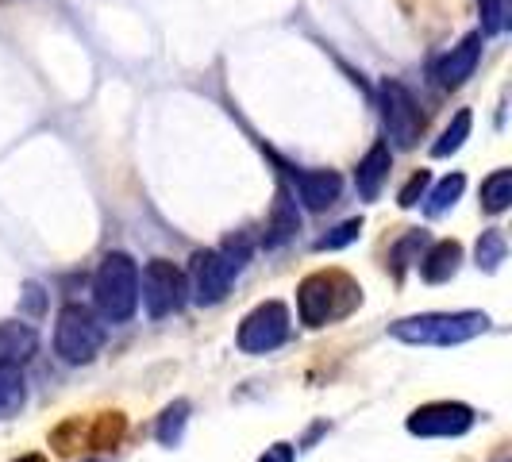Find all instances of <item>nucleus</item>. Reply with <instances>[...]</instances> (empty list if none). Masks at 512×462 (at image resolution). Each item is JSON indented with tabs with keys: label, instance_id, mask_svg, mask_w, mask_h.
<instances>
[{
	"label": "nucleus",
	"instance_id": "1",
	"mask_svg": "<svg viewBox=\"0 0 512 462\" xmlns=\"http://www.w3.org/2000/svg\"><path fill=\"white\" fill-rule=\"evenodd\" d=\"M489 332L486 312H420V316H405L397 324H389V335L409 343V347H459L478 335Z\"/></svg>",
	"mask_w": 512,
	"mask_h": 462
},
{
	"label": "nucleus",
	"instance_id": "2",
	"mask_svg": "<svg viewBox=\"0 0 512 462\" xmlns=\"http://www.w3.org/2000/svg\"><path fill=\"white\" fill-rule=\"evenodd\" d=\"M359 301L362 289L343 270H320L297 285V312L305 328H324L332 320H343L359 308Z\"/></svg>",
	"mask_w": 512,
	"mask_h": 462
},
{
	"label": "nucleus",
	"instance_id": "3",
	"mask_svg": "<svg viewBox=\"0 0 512 462\" xmlns=\"http://www.w3.org/2000/svg\"><path fill=\"white\" fill-rule=\"evenodd\" d=\"M93 301L104 324H128L139 308V266L124 251H108L93 274Z\"/></svg>",
	"mask_w": 512,
	"mask_h": 462
},
{
	"label": "nucleus",
	"instance_id": "4",
	"mask_svg": "<svg viewBox=\"0 0 512 462\" xmlns=\"http://www.w3.org/2000/svg\"><path fill=\"white\" fill-rule=\"evenodd\" d=\"M104 347V328L101 320L85 305H62L58 320H54V351L66 362H93L97 351Z\"/></svg>",
	"mask_w": 512,
	"mask_h": 462
},
{
	"label": "nucleus",
	"instance_id": "5",
	"mask_svg": "<svg viewBox=\"0 0 512 462\" xmlns=\"http://www.w3.org/2000/svg\"><path fill=\"white\" fill-rule=\"evenodd\" d=\"M139 297L147 305V316L151 320H166L185 308L189 301V285H185V274L170 258H151L139 274Z\"/></svg>",
	"mask_w": 512,
	"mask_h": 462
},
{
	"label": "nucleus",
	"instance_id": "6",
	"mask_svg": "<svg viewBox=\"0 0 512 462\" xmlns=\"http://www.w3.org/2000/svg\"><path fill=\"white\" fill-rule=\"evenodd\" d=\"M382 124H385V143L397 151H412L424 135V112L409 85L401 81H382Z\"/></svg>",
	"mask_w": 512,
	"mask_h": 462
},
{
	"label": "nucleus",
	"instance_id": "7",
	"mask_svg": "<svg viewBox=\"0 0 512 462\" xmlns=\"http://www.w3.org/2000/svg\"><path fill=\"white\" fill-rule=\"evenodd\" d=\"M289 339V308L282 301H266L251 308L239 324V351L243 355H270Z\"/></svg>",
	"mask_w": 512,
	"mask_h": 462
},
{
	"label": "nucleus",
	"instance_id": "8",
	"mask_svg": "<svg viewBox=\"0 0 512 462\" xmlns=\"http://www.w3.org/2000/svg\"><path fill=\"white\" fill-rule=\"evenodd\" d=\"M231 282H235V270H231V262L220 251H197V255L189 258L185 285H189V297L201 308L220 305L228 297Z\"/></svg>",
	"mask_w": 512,
	"mask_h": 462
},
{
	"label": "nucleus",
	"instance_id": "9",
	"mask_svg": "<svg viewBox=\"0 0 512 462\" xmlns=\"http://www.w3.org/2000/svg\"><path fill=\"white\" fill-rule=\"evenodd\" d=\"M474 409L462 401H432L409 416V432L420 439H455L474 428Z\"/></svg>",
	"mask_w": 512,
	"mask_h": 462
},
{
	"label": "nucleus",
	"instance_id": "10",
	"mask_svg": "<svg viewBox=\"0 0 512 462\" xmlns=\"http://www.w3.org/2000/svg\"><path fill=\"white\" fill-rule=\"evenodd\" d=\"M478 58H482V31H470L459 47H451V51L439 58L436 81L443 89H459V85H466L474 77Z\"/></svg>",
	"mask_w": 512,
	"mask_h": 462
},
{
	"label": "nucleus",
	"instance_id": "11",
	"mask_svg": "<svg viewBox=\"0 0 512 462\" xmlns=\"http://www.w3.org/2000/svg\"><path fill=\"white\" fill-rule=\"evenodd\" d=\"M293 189H297V197L308 212H324L339 201L343 178L335 170H293Z\"/></svg>",
	"mask_w": 512,
	"mask_h": 462
},
{
	"label": "nucleus",
	"instance_id": "12",
	"mask_svg": "<svg viewBox=\"0 0 512 462\" xmlns=\"http://www.w3.org/2000/svg\"><path fill=\"white\" fill-rule=\"evenodd\" d=\"M389 170H393V147L389 143H374L366 158L359 162V170H355V189H359L362 201H378L382 197V185L389 178Z\"/></svg>",
	"mask_w": 512,
	"mask_h": 462
},
{
	"label": "nucleus",
	"instance_id": "13",
	"mask_svg": "<svg viewBox=\"0 0 512 462\" xmlns=\"http://www.w3.org/2000/svg\"><path fill=\"white\" fill-rule=\"evenodd\" d=\"M459 266H462V247L455 239H439V243L428 247V255L420 258V274H424V282L432 285L451 282L459 274Z\"/></svg>",
	"mask_w": 512,
	"mask_h": 462
},
{
	"label": "nucleus",
	"instance_id": "14",
	"mask_svg": "<svg viewBox=\"0 0 512 462\" xmlns=\"http://www.w3.org/2000/svg\"><path fill=\"white\" fill-rule=\"evenodd\" d=\"M35 347H39V335H35L31 324H16V320L0 324V362L24 366V362L35 355Z\"/></svg>",
	"mask_w": 512,
	"mask_h": 462
},
{
	"label": "nucleus",
	"instance_id": "15",
	"mask_svg": "<svg viewBox=\"0 0 512 462\" xmlns=\"http://www.w3.org/2000/svg\"><path fill=\"white\" fill-rule=\"evenodd\" d=\"M27 405V378L16 362H0V420L16 416Z\"/></svg>",
	"mask_w": 512,
	"mask_h": 462
},
{
	"label": "nucleus",
	"instance_id": "16",
	"mask_svg": "<svg viewBox=\"0 0 512 462\" xmlns=\"http://www.w3.org/2000/svg\"><path fill=\"white\" fill-rule=\"evenodd\" d=\"M297 228H301L297 201L282 189V193H278V201H274V220H270V235H266V243H270V247H278V243H285Z\"/></svg>",
	"mask_w": 512,
	"mask_h": 462
},
{
	"label": "nucleus",
	"instance_id": "17",
	"mask_svg": "<svg viewBox=\"0 0 512 462\" xmlns=\"http://www.w3.org/2000/svg\"><path fill=\"white\" fill-rule=\"evenodd\" d=\"M470 131H474V116H470V108H459L455 112V120L443 128L436 143H432V158H447V154L462 151V143L470 139Z\"/></svg>",
	"mask_w": 512,
	"mask_h": 462
},
{
	"label": "nucleus",
	"instance_id": "18",
	"mask_svg": "<svg viewBox=\"0 0 512 462\" xmlns=\"http://www.w3.org/2000/svg\"><path fill=\"white\" fill-rule=\"evenodd\" d=\"M462 189H466V178H462V174H447L432 193H424V212H428L432 220L443 216V212H451V208L459 205Z\"/></svg>",
	"mask_w": 512,
	"mask_h": 462
},
{
	"label": "nucleus",
	"instance_id": "19",
	"mask_svg": "<svg viewBox=\"0 0 512 462\" xmlns=\"http://www.w3.org/2000/svg\"><path fill=\"white\" fill-rule=\"evenodd\" d=\"M185 424H189V401H174V405H166V412L158 416L154 436H158L162 447H178L181 436H185Z\"/></svg>",
	"mask_w": 512,
	"mask_h": 462
},
{
	"label": "nucleus",
	"instance_id": "20",
	"mask_svg": "<svg viewBox=\"0 0 512 462\" xmlns=\"http://www.w3.org/2000/svg\"><path fill=\"white\" fill-rule=\"evenodd\" d=\"M512 205V170H493L486 181H482V208L489 216L505 212Z\"/></svg>",
	"mask_w": 512,
	"mask_h": 462
},
{
	"label": "nucleus",
	"instance_id": "21",
	"mask_svg": "<svg viewBox=\"0 0 512 462\" xmlns=\"http://www.w3.org/2000/svg\"><path fill=\"white\" fill-rule=\"evenodd\" d=\"M474 258H478V266L493 274V270H501V262L509 258V243H505V235L497 228L482 231V239H478V247H474Z\"/></svg>",
	"mask_w": 512,
	"mask_h": 462
},
{
	"label": "nucleus",
	"instance_id": "22",
	"mask_svg": "<svg viewBox=\"0 0 512 462\" xmlns=\"http://www.w3.org/2000/svg\"><path fill=\"white\" fill-rule=\"evenodd\" d=\"M359 235H362V220H343L339 228H332L328 235L316 239V251H343V247H351Z\"/></svg>",
	"mask_w": 512,
	"mask_h": 462
},
{
	"label": "nucleus",
	"instance_id": "23",
	"mask_svg": "<svg viewBox=\"0 0 512 462\" xmlns=\"http://www.w3.org/2000/svg\"><path fill=\"white\" fill-rule=\"evenodd\" d=\"M482 12V31L486 35H505L509 27V0H478Z\"/></svg>",
	"mask_w": 512,
	"mask_h": 462
},
{
	"label": "nucleus",
	"instance_id": "24",
	"mask_svg": "<svg viewBox=\"0 0 512 462\" xmlns=\"http://www.w3.org/2000/svg\"><path fill=\"white\" fill-rule=\"evenodd\" d=\"M428 185H432V174L428 170H416L409 181H405V189L397 193V205L401 208H412L424 201V193H428Z\"/></svg>",
	"mask_w": 512,
	"mask_h": 462
},
{
	"label": "nucleus",
	"instance_id": "25",
	"mask_svg": "<svg viewBox=\"0 0 512 462\" xmlns=\"http://www.w3.org/2000/svg\"><path fill=\"white\" fill-rule=\"evenodd\" d=\"M220 255L228 258V262H231V270L239 274V270L247 266V258H251V239H247V235H231L228 243L220 247Z\"/></svg>",
	"mask_w": 512,
	"mask_h": 462
},
{
	"label": "nucleus",
	"instance_id": "26",
	"mask_svg": "<svg viewBox=\"0 0 512 462\" xmlns=\"http://www.w3.org/2000/svg\"><path fill=\"white\" fill-rule=\"evenodd\" d=\"M420 243H424V231H409V235H405V239L393 247V262H397V270H405V266H409L412 251H416Z\"/></svg>",
	"mask_w": 512,
	"mask_h": 462
},
{
	"label": "nucleus",
	"instance_id": "27",
	"mask_svg": "<svg viewBox=\"0 0 512 462\" xmlns=\"http://www.w3.org/2000/svg\"><path fill=\"white\" fill-rule=\"evenodd\" d=\"M293 455H297V451H293L289 443H274V447H266V455L258 462H293Z\"/></svg>",
	"mask_w": 512,
	"mask_h": 462
},
{
	"label": "nucleus",
	"instance_id": "28",
	"mask_svg": "<svg viewBox=\"0 0 512 462\" xmlns=\"http://www.w3.org/2000/svg\"><path fill=\"white\" fill-rule=\"evenodd\" d=\"M16 462H47L43 455H24V459H16Z\"/></svg>",
	"mask_w": 512,
	"mask_h": 462
}]
</instances>
